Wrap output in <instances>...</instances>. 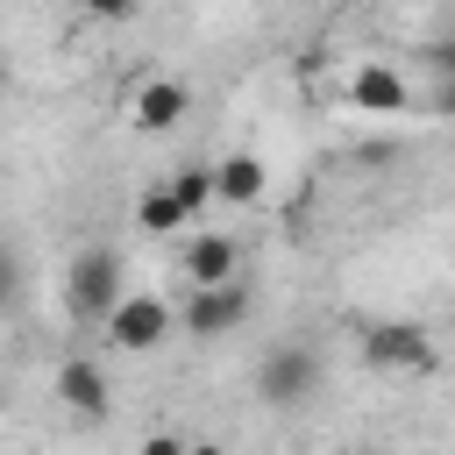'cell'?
I'll return each instance as SVG.
<instances>
[{
  "mask_svg": "<svg viewBox=\"0 0 455 455\" xmlns=\"http://www.w3.org/2000/svg\"><path fill=\"white\" fill-rule=\"evenodd\" d=\"M434 114H455V78H441V85H434Z\"/></svg>",
  "mask_w": 455,
  "mask_h": 455,
  "instance_id": "cell-16",
  "label": "cell"
},
{
  "mask_svg": "<svg viewBox=\"0 0 455 455\" xmlns=\"http://www.w3.org/2000/svg\"><path fill=\"white\" fill-rule=\"evenodd\" d=\"M263 192H270V171H263V156L235 149V156H220V164H213V206H256Z\"/></svg>",
  "mask_w": 455,
  "mask_h": 455,
  "instance_id": "cell-10",
  "label": "cell"
},
{
  "mask_svg": "<svg viewBox=\"0 0 455 455\" xmlns=\"http://www.w3.org/2000/svg\"><path fill=\"white\" fill-rule=\"evenodd\" d=\"M434 334L419 320H370L363 327V363L370 370H434Z\"/></svg>",
  "mask_w": 455,
  "mask_h": 455,
  "instance_id": "cell-5",
  "label": "cell"
},
{
  "mask_svg": "<svg viewBox=\"0 0 455 455\" xmlns=\"http://www.w3.org/2000/svg\"><path fill=\"white\" fill-rule=\"evenodd\" d=\"M256 398L270 412H299L320 398V348L313 341H277L263 363H256Z\"/></svg>",
  "mask_w": 455,
  "mask_h": 455,
  "instance_id": "cell-2",
  "label": "cell"
},
{
  "mask_svg": "<svg viewBox=\"0 0 455 455\" xmlns=\"http://www.w3.org/2000/svg\"><path fill=\"white\" fill-rule=\"evenodd\" d=\"M7 85H14V57L0 50V92H7Z\"/></svg>",
  "mask_w": 455,
  "mask_h": 455,
  "instance_id": "cell-18",
  "label": "cell"
},
{
  "mask_svg": "<svg viewBox=\"0 0 455 455\" xmlns=\"http://www.w3.org/2000/svg\"><path fill=\"white\" fill-rule=\"evenodd\" d=\"M14 291H21V256H14V249H0V306H7Z\"/></svg>",
  "mask_w": 455,
  "mask_h": 455,
  "instance_id": "cell-14",
  "label": "cell"
},
{
  "mask_svg": "<svg viewBox=\"0 0 455 455\" xmlns=\"http://www.w3.org/2000/svg\"><path fill=\"white\" fill-rule=\"evenodd\" d=\"M348 455H377V448H348Z\"/></svg>",
  "mask_w": 455,
  "mask_h": 455,
  "instance_id": "cell-19",
  "label": "cell"
},
{
  "mask_svg": "<svg viewBox=\"0 0 455 455\" xmlns=\"http://www.w3.org/2000/svg\"><path fill=\"white\" fill-rule=\"evenodd\" d=\"M242 320H249V284L242 277L235 284H199V291L178 299V334L185 341H228Z\"/></svg>",
  "mask_w": 455,
  "mask_h": 455,
  "instance_id": "cell-4",
  "label": "cell"
},
{
  "mask_svg": "<svg viewBox=\"0 0 455 455\" xmlns=\"http://www.w3.org/2000/svg\"><path fill=\"white\" fill-rule=\"evenodd\" d=\"M171 192H178L185 213H206L213 206V164H178L171 171Z\"/></svg>",
  "mask_w": 455,
  "mask_h": 455,
  "instance_id": "cell-12",
  "label": "cell"
},
{
  "mask_svg": "<svg viewBox=\"0 0 455 455\" xmlns=\"http://www.w3.org/2000/svg\"><path fill=\"white\" fill-rule=\"evenodd\" d=\"M185 448H192V441H178V434H149L135 455H185Z\"/></svg>",
  "mask_w": 455,
  "mask_h": 455,
  "instance_id": "cell-15",
  "label": "cell"
},
{
  "mask_svg": "<svg viewBox=\"0 0 455 455\" xmlns=\"http://www.w3.org/2000/svg\"><path fill=\"white\" fill-rule=\"evenodd\" d=\"M341 100H348L355 114H405V107H412V85H405L398 64H377V57H370V64L348 71V92H341Z\"/></svg>",
  "mask_w": 455,
  "mask_h": 455,
  "instance_id": "cell-8",
  "label": "cell"
},
{
  "mask_svg": "<svg viewBox=\"0 0 455 455\" xmlns=\"http://www.w3.org/2000/svg\"><path fill=\"white\" fill-rule=\"evenodd\" d=\"M64 299H71L78 320L100 327V320L128 299V263H121V249H114V242H85V249L71 256V270H64Z\"/></svg>",
  "mask_w": 455,
  "mask_h": 455,
  "instance_id": "cell-1",
  "label": "cell"
},
{
  "mask_svg": "<svg viewBox=\"0 0 455 455\" xmlns=\"http://www.w3.org/2000/svg\"><path fill=\"white\" fill-rule=\"evenodd\" d=\"M178 270H185L192 291H199V284H235V277H242V242H235L228 228H199V235H185Z\"/></svg>",
  "mask_w": 455,
  "mask_h": 455,
  "instance_id": "cell-6",
  "label": "cell"
},
{
  "mask_svg": "<svg viewBox=\"0 0 455 455\" xmlns=\"http://www.w3.org/2000/svg\"><path fill=\"white\" fill-rule=\"evenodd\" d=\"M135 228L142 235H178V228H192V213L178 206V192H171V178H156L142 199H135Z\"/></svg>",
  "mask_w": 455,
  "mask_h": 455,
  "instance_id": "cell-11",
  "label": "cell"
},
{
  "mask_svg": "<svg viewBox=\"0 0 455 455\" xmlns=\"http://www.w3.org/2000/svg\"><path fill=\"white\" fill-rule=\"evenodd\" d=\"M100 334H107V348H121V355H149V348H164V341L178 334V306L156 299V291H128V299L100 320Z\"/></svg>",
  "mask_w": 455,
  "mask_h": 455,
  "instance_id": "cell-3",
  "label": "cell"
},
{
  "mask_svg": "<svg viewBox=\"0 0 455 455\" xmlns=\"http://www.w3.org/2000/svg\"><path fill=\"white\" fill-rule=\"evenodd\" d=\"M57 405H64L71 419H107V412H114L107 370H100L92 355H64V363H57Z\"/></svg>",
  "mask_w": 455,
  "mask_h": 455,
  "instance_id": "cell-7",
  "label": "cell"
},
{
  "mask_svg": "<svg viewBox=\"0 0 455 455\" xmlns=\"http://www.w3.org/2000/svg\"><path fill=\"white\" fill-rule=\"evenodd\" d=\"M185 114H192V85H185V78H149V85L128 100V121H135L142 135H171Z\"/></svg>",
  "mask_w": 455,
  "mask_h": 455,
  "instance_id": "cell-9",
  "label": "cell"
},
{
  "mask_svg": "<svg viewBox=\"0 0 455 455\" xmlns=\"http://www.w3.org/2000/svg\"><path fill=\"white\" fill-rule=\"evenodd\" d=\"M185 455H228V448H220V441H192Z\"/></svg>",
  "mask_w": 455,
  "mask_h": 455,
  "instance_id": "cell-17",
  "label": "cell"
},
{
  "mask_svg": "<svg viewBox=\"0 0 455 455\" xmlns=\"http://www.w3.org/2000/svg\"><path fill=\"white\" fill-rule=\"evenodd\" d=\"M78 14H85V21H135L142 0H78Z\"/></svg>",
  "mask_w": 455,
  "mask_h": 455,
  "instance_id": "cell-13",
  "label": "cell"
}]
</instances>
